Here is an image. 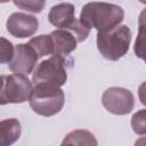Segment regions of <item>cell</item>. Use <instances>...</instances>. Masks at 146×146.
<instances>
[{
	"label": "cell",
	"instance_id": "9a60e30c",
	"mask_svg": "<svg viewBox=\"0 0 146 146\" xmlns=\"http://www.w3.org/2000/svg\"><path fill=\"white\" fill-rule=\"evenodd\" d=\"M14 5L22 10L39 14L44 8L46 2L42 0H25V1H14Z\"/></svg>",
	"mask_w": 146,
	"mask_h": 146
},
{
	"label": "cell",
	"instance_id": "4fadbf2b",
	"mask_svg": "<svg viewBox=\"0 0 146 146\" xmlns=\"http://www.w3.org/2000/svg\"><path fill=\"white\" fill-rule=\"evenodd\" d=\"M27 44L34 50L38 58L50 55L51 51H52L51 39H50L49 34H41V35L34 36L27 42Z\"/></svg>",
	"mask_w": 146,
	"mask_h": 146
},
{
	"label": "cell",
	"instance_id": "2e32d148",
	"mask_svg": "<svg viewBox=\"0 0 146 146\" xmlns=\"http://www.w3.org/2000/svg\"><path fill=\"white\" fill-rule=\"evenodd\" d=\"M145 11L141 13L140 19H139V34L135 42V52L136 56H138L141 59H145L144 57V40H145V19H144Z\"/></svg>",
	"mask_w": 146,
	"mask_h": 146
},
{
	"label": "cell",
	"instance_id": "7c38bea8",
	"mask_svg": "<svg viewBox=\"0 0 146 146\" xmlns=\"http://www.w3.org/2000/svg\"><path fill=\"white\" fill-rule=\"evenodd\" d=\"M60 146H98L95 135L84 129H76L68 132Z\"/></svg>",
	"mask_w": 146,
	"mask_h": 146
},
{
	"label": "cell",
	"instance_id": "5b68a950",
	"mask_svg": "<svg viewBox=\"0 0 146 146\" xmlns=\"http://www.w3.org/2000/svg\"><path fill=\"white\" fill-rule=\"evenodd\" d=\"M102 104L112 114H129L135 106L133 94L122 87H111L106 89L102 96Z\"/></svg>",
	"mask_w": 146,
	"mask_h": 146
},
{
	"label": "cell",
	"instance_id": "52a82bcc",
	"mask_svg": "<svg viewBox=\"0 0 146 146\" xmlns=\"http://www.w3.org/2000/svg\"><path fill=\"white\" fill-rule=\"evenodd\" d=\"M38 56L27 43H19L14 47V56L8 64L14 74L29 75L38 63Z\"/></svg>",
	"mask_w": 146,
	"mask_h": 146
},
{
	"label": "cell",
	"instance_id": "8fae6325",
	"mask_svg": "<svg viewBox=\"0 0 146 146\" xmlns=\"http://www.w3.org/2000/svg\"><path fill=\"white\" fill-rule=\"evenodd\" d=\"M22 133V127L17 119H6L0 121V146H11Z\"/></svg>",
	"mask_w": 146,
	"mask_h": 146
},
{
	"label": "cell",
	"instance_id": "9c48e42d",
	"mask_svg": "<svg viewBox=\"0 0 146 146\" xmlns=\"http://www.w3.org/2000/svg\"><path fill=\"white\" fill-rule=\"evenodd\" d=\"M49 35H50L51 46H52L51 55L54 57L65 58L73 50L76 49L78 40L71 31L57 29V30L52 31Z\"/></svg>",
	"mask_w": 146,
	"mask_h": 146
},
{
	"label": "cell",
	"instance_id": "e0dca14e",
	"mask_svg": "<svg viewBox=\"0 0 146 146\" xmlns=\"http://www.w3.org/2000/svg\"><path fill=\"white\" fill-rule=\"evenodd\" d=\"M14 56V46L6 39L0 36V64L9 63Z\"/></svg>",
	"mask_w": 146,
	"mask_h": 146
},
{
	"label": "cell",
	"instance_id": "3957f363",
	"mask_svg": "<svg viewBox=\"0 0 146 146\" xmlns=\"http://www.w3.org/2000/svg\"><path fill=\"white\" fill-rule=\"evenodd\" d=\"M29 103L34 113L49 117L62 111L65 103V95L60 88L39 84L32 89Z\"/></svg>",
	"mask_w": 146,
	"mask_h": 146
},
{
	"label": "cell",
	"instance_id": "30bf717a",
	"mask_svg": "<svg viewBox=\"0 0 146 146\" xmlns=\"http://www.w3.org/2000/svg\"><path fill=\"white\" fill-rule=\"evenodd\" d=\"M51 25L60 30H70L75 23V8L70 2H60L52 6L48 14Z\"/></svg>",
	"mask_w": 146,
	"mask_h": 146
},
{
	"label": "cell",
	"instance_id": "5bb4252c",
	"mask_svg": "<svg viewBox=\"0 0 146 146\" xmlns=\"http://www.w3.org/2000/svg\"><path fill=\"white\" fill-rule=\"evenodd\" d=\"M146 111L145 110H140L138 112H136L132 117H131V127L132 130L140 136H145L146 133Z\"/></svg>",
	"mask_w": 146,
	"mask_h": 146
},
{
	"label": "cell",
	"instance_id": "ac0fdd59",
	"mask_svg": "<svg viewBox=\"0 0 146 146\" xmlns=\"http://www.w3.org/2000/svg\"><path fill=\"white\" fill-rule=\"evenodd\" d=\"M5 80H6V75H0V105H6V102H5V97H3Z\"/></svg>",
	"mask_w": 146,
	"mask_h": 146
},
{
	"label": "cell",
	"instance_id": "d6986e66",
	"mask_svg": "<svg viewBox=\"0 0 146 146\" xmlns=\"http://www.w3.org/2000/svg\"><path fill=\"white\" fill-rule=\"evenodd\" d=\"M135 146H145V137L139 138V139L135 143Z\"/></svg>",
	"mask_w": 146,
	"mask_h": 146
},
{
	"label": "cell",
	"instance_id": "ba28073f",
	"mask_svg": "<svg viewBox=\"0 0 146 146\" xmlns=\"http://www.w3.org/2000/svg\"><path fill=\"white\" fill-rule=\"evenodd\" d=\"M7 31L15 38L25 39L32 36L39 29V21L36 17L25 13H13L6 22Z\"/></svg>",
	"mask_w": 146,
	"mask_h": 146
},
{
	"label": "cell",
	"instance_id": "6da1fadb",
	"mask_svg": "<svg viewBox=\"0 0 146 146\" xmlns=\"http://www.w3.org/2000/svg\"><path fill=\"white\" fill-rule=\"evenodd\" d=\"M124 18L123 9L114 3L88 2L80 13V23L88 30L96 29L97 32H106L119 26Z\"/></svg>",
	"mask_w": 146,
	"mask_h": 146
},
{
	"label": "cell",
	"instance_id": "7a4b0ae2",
	"mask_svg": "<svg viewBox=\"0 0 146 146\" xmlns=\"http://www.w3.org/2000/svg\"><path fill=\"white\" fill-rule=\"evenodd\" d=\"M131 30L127 25H119L106 32H97V49L108 60H119L129 50Z\"/></svg>",
	"mask_w": 146,
	"mask_h": 146
},
{
	"label": "cell",
	"instance_id": "277c9868",
	"mask_svg": "<svg viewBox=\"0 0 146 146\" xmlns=\"http://www.w3.org/2000/svg\"><path fill=\"white\" fill-rule=\"evenodd\" d=\"M66 80L67 72L65 58L54 56L43 59L40 64H38L32 75V82L34 86L43 84L60 88L66 83Z\"/></svg>",
	"mask_w": 146,
	"mask_h": 146
},
{
	"label": "cell",
	"instance_id": "8992f818",
	"mask_svg": "<svg viewBox=\"0 0 146 146\" xmlns=\"http://www.w3.org/2000/svg\"><path fill=\"white\" fill-rule=\"evenodd\" d=\"M32 89V83L25 75H6L3 88V97L6 104H22L27 102Z\"/></svg>",
	"mask_w": 146,
	"mask_h": 146
}]
</instances>
